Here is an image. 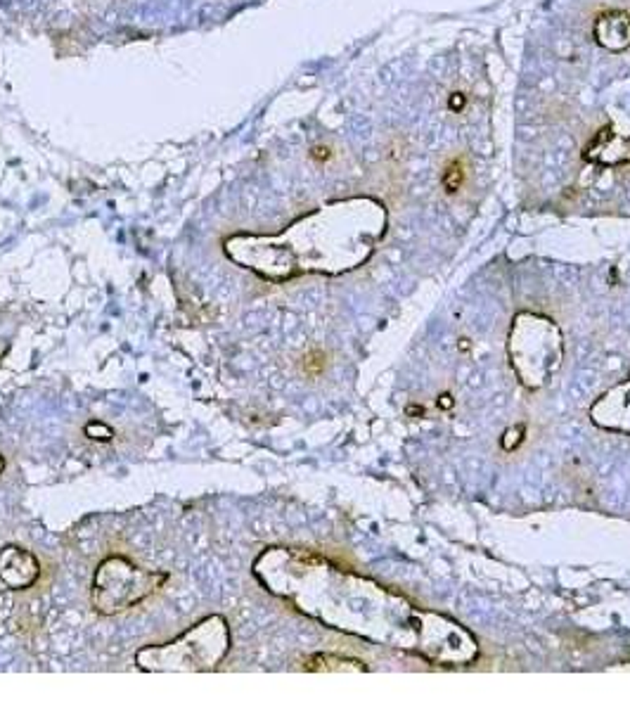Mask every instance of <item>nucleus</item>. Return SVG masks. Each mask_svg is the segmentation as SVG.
Instances as JSON below:
<instances>
[{
  "label": "nucleus",
  "mask_w": 630,
  "mask_h": 711,
  "mask_svg": "<svg viewBox=\"0 0 630 711\" xmlns=\"http://www.w3.org/2000/svg\"><path fill=\"white\" fill-rule=\"evenodd\" d=\"M592 36L602 47L621 52L630 47V15L626 10H604L595 17Z\"/></svg>",
  "instance_id": "obj_3"
},
{
  "label": "nucleus",
  "mask_w": 630,
  "mask_h": 711,
  "mask_svg": "<svg viewBox=\"0 0 630 711\" xmlns=\"http://www.w3.org/2000/svg\"><path fill=\"white\" fill-rule=\"evenodd\" d=\"M585 159L597 166L630 164V135L616 133L611 126L599 128L590 145L585 147Z\"/></svg>",
  "instance_id": "obj_2"
},
{
  "label": "nucleus",
  "mask_w": 630,
  "mask_h": 711,
  "mask_svg": "<svg viewBox=\"0 0 630 711\" xmlns=\"http://www.w3.org/2000/svg\"><path fill=\"white\" fill-rule=\"evenodd\" d=\"M86 434L90 436V439H95V441H112V436H114L112 429L105 427V425H100V422H93V425H88L86 427Z\"/></svg>",
  "instance_id": "obj_6"
},
{
  "label": "nucleus",
  "mask_w": 630,
  "mask_h": 711,
  "mask_svg": "<svg viewBox=\"0 0 630 711\" xmlns=\"http://www.w3.org/2000/svg\"><path fill=\"white\" fill-rule=\"evenodd\" d=\"M303 366H306V370H308L310 375H317L322 368H325L322 354H317V351H315V354H308V356H306V363H303Z\"/></svg>",
  "instance_id": "obj_7"
},
{
  "label": "nucleus",
  "mask_w": 630,
  "mask_h": 711,
  "mask_svg": "<svg viewBox=\"0 0 630 711\" xmlns=\"http://www.w3.org/2000/svg\"><path fill=\"white\" fill-rule=\"evenodd\" d=\"M441 183H443V188H446L448 195L458 193V190L462 188V183H465V164H462L460 159L450 161V164L446 166V171H443V176H441Z\"/></svg>",
  "instance_id": "obj_5"
},
{
  "label": "nucleus",
  "mask_w": 630,
  "mask_h": 711,
  "mask_svg": "<svg viewBox=\"0 0 630 711\" xmlns=\"http://www.w3.org/2000/svg\"><path fill=\"white\" fill-rule=\"evenodd\" d=\"M3 470H5V460L0 458V472H3Z\"/></svg>",
  "instance_id": "obj_10"
},
{
  "label": "nucleus",
  "mask_w": 630,
  "mask_h": 711,
  "mask_svg": "<svg viewBox=\"0 0 630 711\" xmlns=\"http://www.w3.org/2000/svg\"><path fill=\"white\" fill-rule=\"evenodd\" d=\"M0 578L10 585L12 590L29 588L38 578V562L31 553L22 548H5L0 553Z\"/></svg>",
  "instance_id": "obj_4"
},
{
  "label": "nucleus",
  "mask_w": 630,
  "mask_h": 711,
  "mask_svg": "<svg viewBox=\"0 0 630 711\" xmlns=\"http://www.w3.org/2000/svg\"><path fill=\"white\" fill-rule=\"evenodd\" d=\"M166 581V574L137 569L123 557L100 564L93 581V605L102 614H114L135 605Z\"/></svg>",
  "instance_id": "obj_1"
},
{
  "label": "nucleus",
  "mask_w": 630,
  "mask_h": 711,
  "mask_svg": "<svg viewBox=\"0 0 630 711\" xmlns=\"http://www.w3.org/2000/svg\"><path fill=\"white\" fill-rule=\"evenodd\" d=\"M315 157H320V159L329 157V149H325V147H317V149H315Z\"/></svg>",
  "instance_id": "obj_9"
},
{
  "label": "nucleus",
  "mask_w": 630,
  "mask_h": 711,
  "mask_svg": "<svg viewBox=\"0 0 630 711\" xmlns=\"http://www.w3.org/2000/svg\"><path fill=\"white\" fill-rule=\"evenodd\" d=\"M462 107H465V95H462V93H453V98H450V110L458 112V110H462Z\"/></svg>",
  "instance_id": "obj_8"
}]
</instances>
